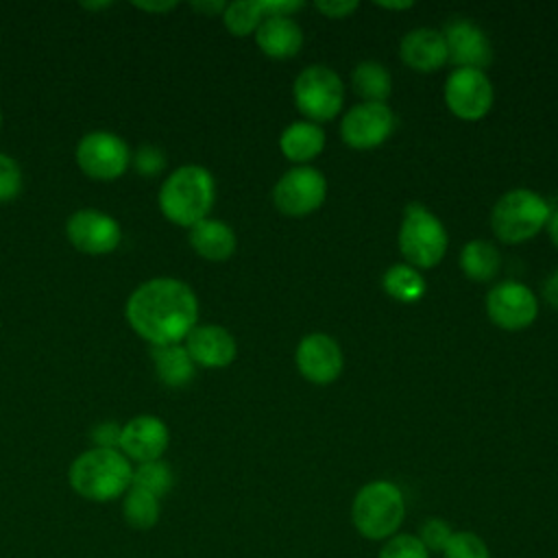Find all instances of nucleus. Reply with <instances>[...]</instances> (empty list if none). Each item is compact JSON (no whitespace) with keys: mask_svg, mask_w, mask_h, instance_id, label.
I'll return each mask as SVG.
<instances>
[{"mask_svg":"<svg viewBox=\"0 0 558 558\" xmlns=\"http://www.w3.org/2000/svg\"><path fill=\"white\" fill-rule=\"evenodd\" d=\"M22 168L15 157L0 150V203L13 201L22 192Z\"/></svg>","mask_w":558,"mask_h":558,"instance_id":"obj_32","label":"nucleus"},{"mask_svg":"<svg viewBox=\"0 0 558 558\" xmlns=\"http://www.w3.org/2000/svg\"><path fill=\"white\" fill-rule=\"evenodd\" d=\"M440 556L442 558H493L486 541L471 530H456Z\"/></svg>","mask_w":558,"mask_h":558,"instance_id":"obj_29","label":"nucleus"},{"mask_svg":"<svg viewBox=\"0 0 558 558\" xmlns=\"http://www.w3.org/2000/svg\"><path fill=\"white\" fill-rule=\"evenodd\" d=\"M379 7L390 9V11H397V9H410L412 2H379Z\"/></svg>","mask_w":558,"mask_h":558,"instance_id":"obj_40","label":"nucleus"},{"mask_svg":"<svg viewBox=\"0 0 558 558\" xmlns=\"http://www.w3.org/2000/svg\"><path fill=\"white\" fill-rule=\"evenodd\" d=\"M255 41L259 50L270 59H290L303 46V31L301 26L288 15H272L266 17L257 31Z\"/></svg>","mask_w":558,"mask_h":558,"instance_id":"obj_19","label":"nucleus"},{"mask_svg":"<svg viewBox=\"0 0 558 558\" xmlns=\"http://www.w3.org/2000/svg\"><path fill=\"white\" fill-rule=\"evenodd\" d=\"M543 294H545L547 303L558 310V270L547 279V283H545V288H543Z\"/></svg>","mask_w":558,"mask_h":558,"instance_id":"obj_36","label":"nucleus"},{"mask_svg":"<svg viewBox=\"0 0 558 558\" xmlns=\"http://www.w3.org/2000/svg\"><path fill=\"white\" fill-rule=\"evenodd\" d=\"M74 159L85 177L94 181H113L129 170L131 148L118 133L98 129L78 140Z\"/></svg>","mask_w":558,"mask_h":558,"instance_id":"obj_8","label":"nucleus"},{"mask_svg":"<svg viewBox=\"0 0 558 558\" xmlns=\"http://www.w3.org/2000/svg\"><path fill=\"white\" fill-rule=\"evenodd\" d=\"M501 264V255L497 246L488 240H471L464 244L460 253V268L462 272L477 283L490 281Z\"/></svg>","mask_w":558,"mask_h":558,"instance_id":"obj_23","label":"nucleus"},{"mask_svg":"<svg viewBox=\"0 0 558 558\" xmlns=\"http://www.w3.org/2000/svg\"><path fill=\"white\" fill-rule=\"evenodd\" d=\"M425 279L410 264H395L384 275V290L403 303H414L425 294Z\"/></svg>","mask_w":558,"mask_h":558,"instance_id":"obj_27","label":"nucleus"},{"mask_svg":"<svg viewBox=\"0 0 558 558\" xmlns=\"http://www.w3.org/2000/svg\"><path fill=\"white\" fill-rule=\"evenodd\" d=\"M161 514V504L159 497L131 486L124 495H122V519L126 521L129 527L137 530V532H146L150 527L157 525Z\"/></svg>","mask_w":558,"mask_h":558,"instance_id":"obj_25","label":"nucleus"},{"mask_svg":"<svg viewBox=\"0 0 558 558\" xmlns=\"http://www.w3.org/2000/svg\"><path fill=\"white\" fill-rule=\"evenodd\" d=\"M399 54L403 63L416 72H436L449 61L442 33L427 26L405 33L399 46Z\"/></svg>","mask_w":558,"mask_h":558,"instance_id":"obj_18","label":"nucleus"},{"mask_svg":"<svg viewBox=\"0 0 558 558\" xmlns=\"http://www.w3.org/2000/svg\"><path fill=\"white\" fill-rule=\"evenodd\" d=\"M68 242L85 255H107L122 242L120 222L96 207H81L65 220Z\"/></svg>","mask_w":558,"mask_h":558,"instance_id":"obj_9","label":"nucleus"},{"mask_svg":"<svg viewBox=\"0 0 558 558\" xmlns=\"http://www.w3.org/2000/svg\"><path fill=\"white\" fill-rule=\"evenodd\" d=\"M216 198V183L211 172L198 163L174 168L157 192V205L166 220L179 227H194L209 218Z\"/></svg>","mask_w":558,"mask_h":558,"instance_id":"obj_3","label":"nucleus"},{"mask_svg":"<svg viewBox=\"0 0 558 558\" xmlns=\"http://www.w3.org/2000/svg\"><path fill=\"white\" fill-rule=\"evenodd\" d=\"M268 17L266 0H242L231 2L222 11V22L227 31L235 37H246L257 31V26Z\"/></svg>","mask_w":558,"mask_h":558,"instance_id":"obj_26","label":"nucleus"},{"mask_svg":"<svg viewBox=\"0 0 558 558\" xmlns=\"http://www.w3.org/2000/svg\"><path fill=\"white\" fill-rule=\"evenodd\" d=\"M0 129H2V111H0Z\"/></svg>","mask_w":558,"mask_h":558,"instance_id":"obj_42","label":"nucleus"},{"mask_svg":"<svg viewBox=\"0 0 558 558\" xmlns=\"http://www.w3.org/2000/svg\"><path fill=\"white\" fill-rule=\"evenodd\" d=\"M109 4H111V2H98V4H92V2H83L81 7H83V9H102V7H109Z\"/></svg>","mask_w":558,"mask_h":558,"instance_id":"obj_41","label":"nucleus"},{"mask_svg":"<svg viewBox=\"0 0 558 558\" xmlns=\"http://www.w3.org/2000/svg\"><path fill=\"white\" fill-rule=\"evenodd\" d=\"M327 196V181L323 172L310 166L288 170L272 187V203L286 216H307L316 211Z\"/></svg>","mask_w":558,"mask_h":558,"instance_id":"obj_11","label":"nucleus"},{"mask_svg":"<svg viewBox=\"0 0 558 558\" xmlns=\"http://www.w3.org/2000/svg\"><path fill=\"white\" fill-rule=\"evenodd\" d=\"M545 227H547V231H549L551 242L558 246V209L549 214V220H547V225H545Z\"/></svg>","mask_w":558,"mask_h":558,"instance_id":"obj_39","label":"nucleus"},{"mask_svg":"<svg viewBox=\"0 0 558 558\" xmlns=\"http://www.w3.org/2000/svg\"><path fill=\"white\" fill-rule=\"evenodd\" d=\"M486 312L497 327L506 331H519L534 323L538 314V301L527 286L519 281H504L488 292Z\"/></svg>","mask_w":558,"mask_h":558,"instance_id":"obj_13","label":"nucleus"},{"mask_svg":"<svg viewBox=\"0 0 558 558\" xmlns=\"http://www.w3.org/2000/svg\"><path fill=\"white\" fill-rule=\"evenodd\" d=\"M150 360L155 366L157 377L168 386V388H183L192 381L196 364L192 362L187 349L183 342L179 344H159L150 347Z\"/></svg>","mask_w":558,"mask_h":558,"instance_id":"obj_22","label":"nucleus"},{"mask_svg":"<svg viewBox=\"0 0 558 558\" xmlns=\"http://www.w3.org/2000/svg\"><path fill=\"white\" fill-rule=\"evenodd\" d=\"M135 9H142V11H153V13H166L170 9L177 7V2H133Z\"/></svg>","mask_w":558,"mask_h":558,"instance_id":"obj_37","label":"nucleus"},{"mask_svg":"<svg viewBox=\"0 0 558 558\" xmlns=\"http://www.w3.org/2000/svg\"><path fill=\"white\" fill-rule=\"evenodd\" d=\"M131 477L133 464L120 449L89 447L68 469L72 490L96 504L120 499L131 488Z\"/></svg>","mask_w":558,"mask_h":558,"instance_id":"obj_2","label":"nucleus"},{"mask_svg":"<svg viewBox=\"0 0 558 558\" xmlns=\"http://www.w3.org/2000/svg\"><path fill=\"white\" fill-rule=\"evenodd\" d=\"M442 37L447 44V57L458 68L484 70L493 61V48L488 37L469 20H449Z\"/></svg>","mask_w":558,"mask_h":558,"instance_id":"obj_16","label":"nucleus"},{"mask_svg":"<svg viewBox=\"0 0 558 558\" xmlns=\"http://www.w3.org/2000/svg\"><path fill=\"white\" fill-rule=\"evenodd\" d=\"M192 362L203 368H225L238 355V342L222 325H196L183 340Z\"/></svg>","mask_w":558,"mask_h":558,"instance_id":"obj_17","label":"nucleus"},{"mask_svg":"<svg viewBox=\"0 0 558 558\" xmlns=\"http://www.w3.org/2000/svg\"><path fill=\"white\" fill-rule=\"evenodd\" d=\"M120 434H122V425L116 421H102L98 425H94L89 438H92V447H102V449H118L120 447Z\"/></svg>","mask_w":558,"mask_h":558,"instance_id":"obj_34","label":"nucleus"},{"mask_svg":"<svg viewBox=\"0 0 558 558\" xmlns=\"http://www.w3.org/2000/svg\"><path fill=\"white\" fill-rule=\"evenodd\" d=\"M395 131V113L381 102H360L351 107L342 122L340 135L347 146L368 150L381 146Z\"/></svg>","mask_w":558,"mask_h":558,"instance_id":"obj_12","label":"nucleus"},{"mask_svg":"<svg viewBox=\"0 0 558 558\" xmlns=\"http://www.w3.org/2000/svg\"><path fill=\"white\" fill-rule=\"evenodd\" d=\"M442 222L421 203H410L399 227V251L414 268H434L447 253Z\"/></svg>","mask_w":558,"mask_h":558,"instance_id":"obj_6","label":"nucleus"},{"mask_svg":"<svg viewBox=\"0 0 558 558\" xmlns=\"http://www.w3.org/2000/svg\"><path fill=\"white\" fill-rule=\"evenodd\" d=\"M281 153L294 163H307L316 159L325 148V131L314 122H292L279 137Z\"/></svg>","mask_w":558,"mask_h":558,"instance_id":"obj_21","label":"nucleus"},{"mask_svg":"<svg viewBox=\"0 0 558 558\" xmlns=\"http://www.w3.org/2000/svg\"><path fill=\"white\" fill-rule=\"evenodd\" d=\"M296 109L310 122L333 120L344 102V87L340 76L327 65L305 68L292 87Z\"/></svg>","mask_w":558,"mask_h":558,"instance_id":"obj_7","label":"nucleus"},{"mask_svg":"<svg viewBox=\"0 0 558 558\" xmlns=\"http://www.w3.org/2000/svg\"><path fill=\"white\" fill-rule=\"evenodd\" d=\"M453 532L456 530L451 527V523L445 521L442 517H427L421 523L416 536H418V541L425 545V549L429 554H442V549L447 547V543H449Z\"/></svg>","mask_w":558,"mask_h":558,"instance_id":"obj_31","label":"nucleus"},{"mask_svg":"<svg viewBox=\"0 0 558 558\" xmlns=\"http://www.w3.org/2000/svg\"><path fill=\"white\" fill-rule=\"evenodd\" d=\"M351 85H353V92L362 98V102L386 105V98L392 92V78L388 70L377 61L357 63L351 74Z\"/></svg>","mask_w":558,"mask_h":558,"instance_id":"obj_24","label":"nucleus"},{"mask_svg":"<svg viewBox=\"0 0 558 558\" xmlns=\"http://www.w3.org/2000/svg\"><path fill=\"white\" fill-rule=\"evenodd\" d=\"M403 490L390 480L366 482L351 501L353 530L373 543H384L401 532L405 521Z\"/></svg>","mask_w":558,"mask_h":558,"instance_id":"obj_4","label":"nucleus"},{"mask_svg":"<svg viewBox=\"0 0 558 558\" xmlns=\"http://www.w3.org/2000/svg\"><path fill=\"white\" fill-rule=\"evenodd\" d=\"M316 9L331 17V20H340L351 15L357 9V2H349V0H325V2H316Z\"/></svg>","mask_w":558,"mask_h":558,"instance_id":"obj_35","label":"nucleus"},{"mask_svg":"<svg viewBox=\"0 0 558 558\" xmlns=\"http://www.w3.org/2000/svg\"><path fill=\"white\" fill-rule=\"evenodd\" d=\"M342 366V349L327 333H310L296 347V368L312 384H331L340 377Z\"/></svg>","mask_w":558,"mask_h":558,"instance_id":"obj_15","label":"nucleus"},{"mask_svg":"<svg viewBox=\"0 0 558 558\" xmlns=\"http://www.w3.org/2000/svg\"><path fill=\"white\" fill-rule=\"evenodd\" d=\"M377 558H432L416 534L399 532L381 543Z\"/></svg>","mask_w":558,"mask_h":558,"instance_id":"obj_30","label":"nucleus"},{"mask_svg":"<svg viewBox=\"0 0 558 558\" xmlns=\"http://www.w3.org/2000/svg\"><path fill=\"white\" fill-rule=\"evenodd\" d=\"M190 246L207 262H225L235 253L238 238L233 229L218 218H205L190 227Z\"/></svg>","mask_w":558,"mask_h":558,"instance_id":"obj_20","label":"nucleus"},{"mask_svg":"<svg viewBox=\"0 0 558 558\" xmlns=\"http://www.w3.org/2000/svg\"><path fill=\"white\" fill-rule=\"evenodd\" d=\"M131 486L142 488L155 497H163L170 493V488L174 486V473L172 466L161 458V460H150V462H142L133 466V477H131Z\"/></svg>","mask_w":558,"mask_h":558,"instance_id":"obj_28","label":"nucleus"},{"mask_svg":"<svg viewBox=\"0 0 558 558\" xmlns=\"http://www.w3.org/2000/svg\"><path fill=\"white\" fill-rule=\"evenodd\" d=\"M495 100L493 83L484 70L456 68L445 83V102L449 111L466 122L482 120Z\"/></svg>","mask_w":558,"mask_h":558,"instance_id":"obj_10","label":"nucleus"},{"mask_svg":"<svg viewBox=\"0 0 558 558\" xmlns=\"http://www.w3.org/2000/svg\"><path fill=\"white\" fill-rule=\"evenodd\" d=\"M549 205L532 190L517 187L506 192L490 211L493 233L506 244L532 240L549 220Z\"/></svg>","mask_w":558,"mask_h":558,"instance_id":"obj_5","label":"nucleus"},{"mask_svg":"<svg viewBox=\"0 0 558 558\" xmlns=\"http://www.w3.org/2000/svg\"><path fill=\"white\" fill-rule=\"evenodd\" d=\"M225 7H227L225 2H192V9H196L201 13H207V15H216V13L222 15Z\"/></svg>","mask_w":558,"mask_h":558,"instance_id":"obj_38","label":"nucleus"},{"mask_svg":"<svg viewBox=\"0 0 558 558\" xmlns=\"http://www.w3.org/2000/svg\"><path fill=\"white\" fill-rule=\"evenodd\" d=\"M168 445V425L155 414H137L122 425L118 449L131 460V464H142L150 460H161Z\"/></svg>","mask_w":558,"mask_h":558,"instance_id":"obj_14","label":"nucleus"},{"mask_svg":"<svg viewBox=\"0 0 558 558\" xmlns=\"http://www.w3.org/2000/svg\"><path fill=\"white\" fill-rule=\"evenodd\" d=\"M131 166L142 177H157L166 168V153L155 144H144L135 153H131Z\"/></svg>","mask_w":558,"mask_h":558,"instance_id":"obj_33","label":"nucleus"},{"mask_svg":"<svg viewBox=\"0 0 558 558\" xmlns=\"http://www.w3.org/2000/svg\"><path fill=\"white\" fill-rule=\"evenodd\" d=\"M124 316L129 327L150 347L179 344L198 325V301L185 281L153 277L129 294Z\"/></svg>","mask_w":558,"mask_h":558,"instance_id":"obj_1","label":"nucleus"}]
</instances>
